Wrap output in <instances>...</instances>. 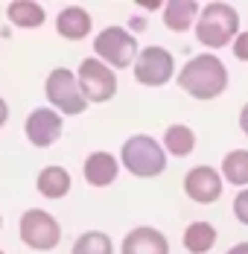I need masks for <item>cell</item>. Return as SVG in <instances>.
<instances>
[{"label": "cell", "mask_w": 248, "mask_h": 254, "mask_svg": "<svg viewBox=\"0 0 248 254\" xmlns=\"http://www.w3.org/2000/svg\"><path fill=\"white\" fill-rule=\"evenodd\" d=\"M234 213H237V219L248 225V187L243 193H237V199H234Z\"/></svg>", "instance_id": "cell-21"}, {"label": "cell", "mask_w": 248, "mask_h": 254, "mask_svg": "<svg viewBox=\"0 0 248 254\" xmlns=\"http://www.w3.org/2000/svg\"><path fill=\"white\" fill-rule=\"evenodd\" d=\"M117 178V158L108 152H91L85 158V181L91 187H108Z\"/></svg>", "instance_id": "cell-12"}, {"label": "cell", "mask_w": 248, "mask_h": 254, "mask_svg": "<svg viewBox=\"0 0 248 254\" xmlns=\"http://www.w3.org/2000/svg\"><path fill=\"white\" fill-rule=\"evenodd\" d=\"M38 193L47 196V199H62L70 193V173L62 170V167H44L38 173V181H35Z\"/></svg>", "instance_id": "cell-14"}, {"label": "cell", "mask_w": 248, "mask_h": 254, "mask_svg": "<svg viewBox=\"0 0 248 254\" xmlns=\"http://www.w3.org/2000/svg\"><path fill=\"white\" fill-rule=\"evenodd\" d=\"M225 254H248V243H240V246H234V249H228Z\"/></svg>", "instance_id": "cell-25"}, {"label": "cell", "mask_w": 248, "mask_h": 254, "mask_svg": "<svg viewBox=\"0 0 248 254\" xmlns=\"http://www.w3.org/2000/svg\"><path fill=\"white\" fill-rule=\"evenodd\" d=\"M173 73H175V59L167 47H146L134 59V79L140 85H149V88L167 85L173 79Z\"/></svg>", "instance_id": "cell-8"}, {"label": "cell", "mask_w": 248, "mask_h": 254, "mask_svg": "<svg viewBox=\"0 0 248 254\" xmlns=\"http://www.w3.org/2000/svg\"><path fill=\"white\" fill-rule=\"evenodd\" d=\"M137 6H143V9H158V6H164L161 0H140Z\"/></svg>", "instance_id": "cell-26"}, {"label": "cell", "mask_w": 248, "mask_h": 254, "mask_svg": "<svg viewBox=\"0 0 248 254\" xmlns=\"http://www.w3.org/2000/svg\"><path fill=\"white\" fill-rule=\"evenodd\" d=\"M240 128L248 134V105H243V111H240Z\"/></svg>", "instance_id": "cell-24"}, {"label": "cell", "mask_w": 248, "mask_h": 254, "mask_svg": "<svg viewBox=\"0 0 248 254\" xmlns=\"http://www.w3.org/2000/svg\"><path fill=\"white\" fill-rule=\"evenodd\" d=\"M94 53L108 67H128L137 59V41H134L131 32H125L120 26H108V29H102L97 35Z\"/></svg>", "instance_id": "cell-5"}, {"label": "cell", "mask_w": 248, "mask_h": 254, "mask_svg": "<svg viewBox=\"0 0 248 254\" xmlns=\"http://www.w3.org/2000/svg\"><path fill=\"white\" fill-rule=\"evenodd\" d=\"M120 158H123V167L137 178H155L167 170V152L164 146L149 137V134H134L128 137L120 149Z\"/></svg>", "instance_id": "cell-3"}, {"label": "cell", "mask_w": 248, "mask_h": 254, "mask_svg": "<svg viewBox=\"0 0 248 254\" xmlns=\"http://www.w3.org/2000/svg\"><path fill=\"white\" fill-rule=\"evenodd\" d=\"M0 228H3V216H0Z\"/></svg>", "instance_id": "cell-27"}, {"label": "cell", "mask_w": 248, "mask_h": 254, "mask_svg": "<svg viewBox=\"0 0 248 254\" xmlns=\"http://www.w3.org/2000/svg\"><path fill=\"white\" fill-rule=\"evenodd\" d=\"M26 137L38 149L53 146L62 137V117H59V111H53V108H35L26 117Z\"/></svg>", "instance_id": "cell-10"}, {"label": "cell", "mask_w": 248, "mask_h": 254, "mask_svg": "<svg viewBox=\"0 0 248 254\" xmlns=\"http://www.w3.org/2000/svg\"><path fill=\"white\" fill-rule=\"evenodd\" d=\"M184 193L198 204H210L222 196V176L213 167H193L184 176Z\"/></svg>", "instance_id": "cell-9"}, {"label": "cell", "mask_w": 248, "mask_h": 254, "mask_svg": "<svg viewBox=\"0 0 248 254\" xmlns=\"http://www.w3.org/2000/svg\"><path fill=\"white\" fill-rule=\"evenodd\" d=\"M6 15H9V21L15 26H21V29H35V26L44 24V6L41 3H35V0H15V3H9V9H6Z\"/></svg>", "instance_id": "cell-15"}, {"label": "cell", "mask_w": 248, "mask_h": 254, "mask_svg": "<svg viewBox=\"0 0 248 254\" xmlns=\"http://www.w3.org/2000/svg\"><path fill=\"white\" fill-rule=\"evenodd\" d=\"M44 91H47V100L62 111V114H82L88 108V100L82 97V88H79V79L73 70L67 67H56L50 70L47 82H44Z\"/></svg>", "instance_id": "cell-4"}, {"label": "cell", "mask_w": 248, "mask_h": 254, "mask_svg": "<svg viewBox=\"0 0 248 254\" xmlns=\"http://www.w3.org/2000/svg\"><path fill=\"white\" fill-rule=\"evenodd\" d=\"M193 149H196V134H193V128L190 126L173 123V126L164 131V152L184 158V155H190Z\"/></svg>", "instance_id": "cell-17"}, {"label": "cell", "mask_w": 248, "mask_h": 254, "mask_svg": "<svg viewBox=\"0 0 248 254\" xmlns=\"http://www.w3.org/2000/svg\"><path fill=\"white\" fill-rule=\"evenodd\" d=\"M21 240H24V246L35 249V252H50L59 246L62 228L53 219V213L41 210V207H29L21 216Z\"/></svg>", "instance_id": "cell-6"}, {"label": "cell", "mask_w": 248, "mask_h": 254, "mask_svg": "<svg viewBox=\"0 0 248 254\" xmlns=\"http://www.w3.org/2000/svg\"><path fill=\"white\" fill-rule=\"evenodd\" d=\"M175 79H178V88L196 100H213L228 88V70L213 53L193 56Z\"/></svg>", "instance_id": "cell-1"}, {"label": "cell", "mask_w": 248, "mask_h": 254, "mask_svg": "<svg viewBox=\"0 0 248 254\" xmlns=\"http://www.w3.org/2000/svg\"><path fill=\"white\" fill-rule=\"evenodd\" d=\"M6 120H9V105H6L3 97H0V128L6 126Z\"/></svg>", "instance_id": "cell-23"}, {"label": "cell", "mask_w": 248, "mask_h": 254, "mask_svg": "<svg viewBox=\"0 0 248 254\" xmlns=\"http://www.w3.org/2000/svg\"><path fill=\"white\" fill-rule=\"evenodd\" d=\"M196 15H198V3H193V0L164 3V24L170 26L173 32H184L187 26L196 21Z\"/></svg>", "instance_id": "cell-16"}, {"label": "cell", "mask_w": 248, "mask_h": 254, "mask_svg": "<svg viewBox=\"0 0 248 254\" xmlns=\"http://www.w3.org/2000/svg\"><path fill=\"white\" fill-rule=\"evenodd\" d=\"M237 29H240V15H237L234 6H228V3H207L201 9V15H198L196 38L204 47L219 50L225 44H231Z\"/></svg>", "instance_id": "cell-2"}, {"label": "cell", "mask_w": 248, "mask_h": 254, "mask_svg": "<svg viewBox=\"0 0 248 254\" xmlns=\"http://www.w3.org/2000/svg\"><path fill=\"white\" fill-rule=\"evenodd\" d=\"M222 178L231 181V184H237V187H246L248 184V152L246 149H234V152L225 155Z\"/></svg>", "instance_id": "cell-19"}, {"label": "cell", "mask_w": 248, "mask_h": 254, "mask_svg": "<svg viewBox=\"0 0 248 254\" xmlns=\"http://www.w3.org/2000/svg\"><path fill=\"white\" fill-rule=\"evenodd\" d=\"M79 88H82V97L88 102H108L117 94V76L108 64H102L99 59H85L79 64Z\"/></svg>", "instance_id": "cell-7"}, {"label": "cell", "mask_w": 248, "mask_h": 254, "mask_svg": "<svg viewBox=\"0 0 248 254\" xmlns=\"http://www.w3.org/2000/svg\"><path fill=\"white\" fill-rule=\"evenodd\" d=\"M216 246V228L210 222H193L184 231V249L190 254H204Z\"/></svg>", "instance_id": "cell-18"}, {"label": "cell", "mask_w": 248, "mask_h": 254, "mask_svg": "<svg viewBox=\"0 0 248 254\" xmlns=\"http://www.w3.org/2000/svg\"><path fill=\"white\" fill-rule=\"evenodd\" d=\"M56 29H59V35L67 38V41H82V38L91 32V15H88L82 6H67V9L59 12Z\"/></svg>", "instance_id": "cell-13"}, {"label": "cell", "mask_w": 248, "mask_h": 254, "mask_svg": "<svg viewBox=\"0 0 248 254\" xmlns=\"http://www.w3.org/2000/svg\"><path fill=\"white\" fill-rule=\"evenodd\" d=\"M234 56H237L240 62H248V32H240V35L234 38Z\"/></svg>", "instance_id": "cell-22"}, {"label": "cell", "mask_w": 248, "mask_h": 254, "mask_svg": "<svg viewBox=\"0 0 248 254\" xmlns=\"http://www.w3.org/2000/svg\"><path fill=\"white\" fill-rule=\"evenodd\" d=\"M73 254H114V246H111L108 234H102V231H85L76 240Z\"/></svg>", "instance_id": "cell-20"}, {"label": "cell", "mask_w": 248, "mask_h": 254, "mask_svg": "<svg viewBox=\"0 0 248 254\" xmlns=\"http://www.w3.org/2000/svg\"><path fill=\"white\" fill-rule=\"evenodd\" d=\"M0 254H3V252H0Z\"/></svg>", "instance_id": "cell-28"}, {"label": "cell", "mask_w": 248, "mask_h": 254, "mask_svg": "<svg viewBox=\"0 0 248 254\" xmlns=\"http://www.w3.org/2000/svg\"><path fill=\"white\" fill-rule=\"evenodd\" d=\"M120 252L123 254H170V243L158 228L143 225V228H134L125 234Z\"/></svg>", "instance_id": "cell-11"}]
</instances>
